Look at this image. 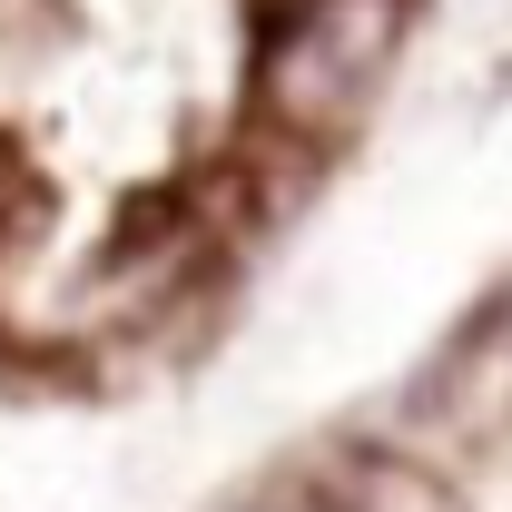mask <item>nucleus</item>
Instances as JSON below:
<instances>
[{"mask_svg":"<svg viewBox=\"0 0 512 512\" xmlns=\"http://www.w3.org/2000/svg\"><path fill=\"white\" fill-rule=\"evenodd\" d=\"M404 30H414V0H276L256 40V128L306 158L345 148L375 119Z\"/></svg>","mask_w":512,"mask_h":512,"instance_id":"f257e3e1","label":"nucleus"}]
</instances>
